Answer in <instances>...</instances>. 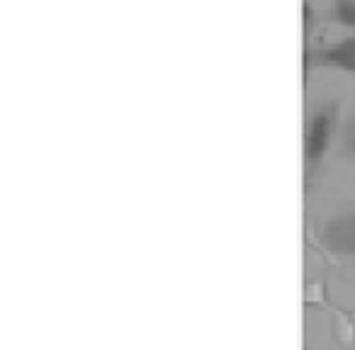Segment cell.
<instances>
[{"instance_id": "6da1fadb", "label": "cell", "mask_w": 355, "mask_h": 350, "mask_svg": "<svg viewBox=\"0 0 355 350\" xmlns=\"http://www.w3.org/2000/svg\"><path fill=\"white\" fill-rule=\"evenodd\" d=\"M331 129H334V107H321L311 114L309 124L304 132V158L306 163H316L324 156L326 146H329Z\"/></svg>"}, {"instance_id": "7a4b0ae2", "label": "cell", "mask_w": 355, "mask_h": 350, "mask_svg": "<svg viewBox=\"0 0 355 350\" xmlns=\"http://www.w3.org/2000/svg\"><path fill=\"white\" fill-rule=\"evenodd\" d=\"M324 241L338 253H355V217L345 214L331 219L324 227Z\"/></svg>"}, {"instance_id": "3957f363", "label": "cell", "mask_w": 355, "mask_h": 350, "mask_svg": "<svg viewBox=\"0 0 355 350\" xmlns=\"http://www.w3.org/2000/svg\"><path fill=\"white\" fill-rule=\"evenodd\" d=\"M319 64L326 66H336L340 71H350L355 73V37H348V40H340L338 44L326 46L316 54Z\"/></svg>"}, {"instance_id": "277c9868", "label": "cell", "mask_w": 355, "mask_h": 350, "mask_svg": "<svg viewBox=\"0 0 355 350\" xmlns=\"http://www.w3.org/2000/svg\"><path fill=\"white\" fill-rule=\"evenodd\" d=\"M336 20L345 27H355V0H336Z\"/></svg>"}]
</instances>
